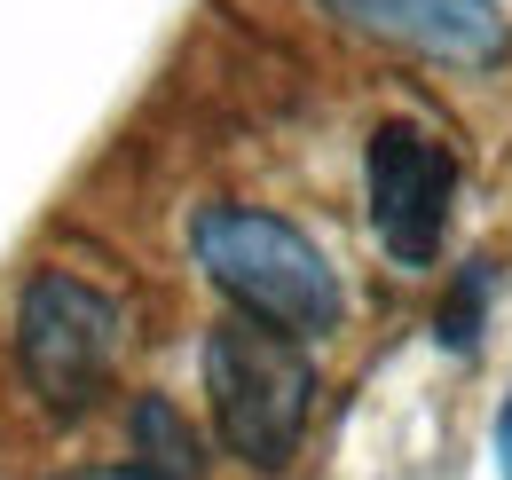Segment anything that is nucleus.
<instances>
[{"mask_svg": "<svg viewBox=\"0 0 512 480\" xmlns=\"http://www.w3.org/2000/svg\"><path fill=\"white\" fill-rule=\"evenodd\" d=\"M339 24L371 32L386 48H410V56H434V63H497L512 48L505 32V8L497 0H323Z\"/></svg>", "mask_w": 512, "mask_h": 480, "instance_id": "5", "label": "nucleus"}, {"mask_svg": "<svg viewBox=\"0 0 512 480\" xmlns=\"http://www.w3.org/2000/svg\"><path fill=\"white\" fill-rule=\"evenodd\" d=\"M64 480H158L150 465H87V473H64Z\"/></svg>", "mask_w": 512, "mask_h": 480, "instance_id": "8", "label": "nucleus"}, {"mask_svg": "<svg viewBox=\"0 0 512 480\" xmlns=\"http://www.w3.org/2000/svg\"><path fill=\"white\" fill-rule=\"evenodd\" d=\"M134 449H142V465L158 480H197L205 473V449H197L190 418H182L166 394H142V402H134Z\"/></svg>", "mask_w": 512, "mask_h": 480, "instance_id": "6", "label": "nucleus"}, {"mask_svg": "<svg viewBox=\"0 0 512 480\" xmlns=\"http://www.w3.org/2000/svg\"><path fill=\"white\" fill-rule=\"evenodd\" d=\"M363 181H371V229H379L394 268H426L449 237V205H457V158L442 134L410 119H386L363 150Z\"/></svg>", "mask_w": 512, "mask_h": 480, "instance_id": "4", "label": "nucleus"}, {"mask_svg": "<svg viewBox=\"0 0 512 480\" xmlns=\"http://www.w3.org/2000/svg\"><path fill=\"white\" fill-rule=\"evenodd\" d=\"M190 252H197V268L213 276V292L237 307V315H253V323L284 331V339H323V331H339V307H347L339 300V276H331V260H323L292 221L221 197V205H197Z\"/></svg>", "mask_w": 512, "mask_h": 480, "instance_id": "1", "label": "nucleus"}, {"mask_svg": "<svg viewBox=\"0 0 512 480\" xmlns=\"http://www.w3.org/2000/svg\"><path fill=\"white\" fill-rule=\"evenodd\" d=\"M205 394H213L221 449L253 473H284L316 410V362L300 355V339L268 331L253 315H221L205 331Z\"/></svg>", "mask_w": 512, "mask_h": 480, "instance_id": "2", "label": "nucleus"}, {"mask_svg": "<svg viewBox=\"0 0 512 480\" xmlns=\"http://www.w3.org/2000/svg\"><path fill=\"white\" fill-rule=\"evenodd\" d=\"M16 362H24V386L56 418L95 410L119 362V307L71 268H40L16 300Z\"/></svg>", "mask_w": 512, "mask_h": 480, "instance_id": "3", "label": "nucleus"}, {"mask_svg": "<svg viewBox=\"0 0 512 480\" xmlns=\"http://www.w3.org/2000/svg\"><path fill=\"white\" fill-rule=\"evenodd\" d=\"M497 473L512 480V394H505V410H497Z\"/></svg>", "mask_w": 512, "mask_h": 480, "instance_id": "9", "label": "nucleus"}, {"mask_svg": "<svg viewBox=\"0 0 512 480\" xmlns=\"http://www.w3.org/2000/svg\"><path fill=\"white\" fill-rule=\"evenodd\" d=\"M481 307H489V268L473 260V268L457 276V292L442 300V347H473V331H481Z\"/></svg>", "mask_w": 512, "mask_h": 480, "instance_id": "7", "label": "nucleus"}]
</instances>
